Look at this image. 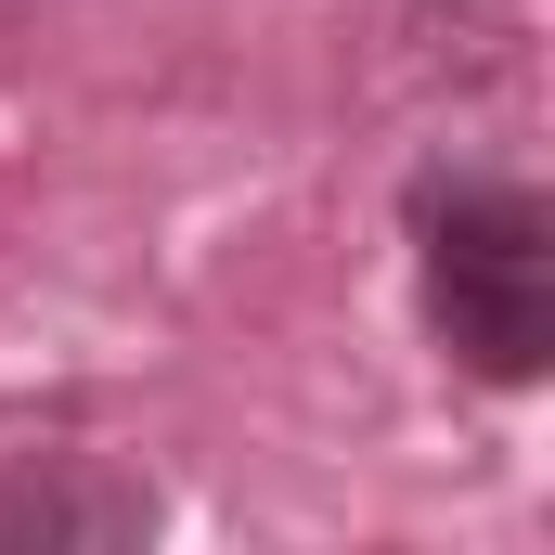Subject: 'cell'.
Returning a JSON list of instances; mask_svg holds the SVG:
<instances>
[{
    "mask_svg": "<svg viewBox=\"0 0 555 555\" xmlns=\"http://www.w3.org/2000/svg\"><path fill=\"white\" fill-rule=\"evenodd\" d=\"M426 323L452 336L465 375L530 388L555 362V220L517 181H452L426 194Z\"/></svg>",
    "mask_w": 555,
    "mask_h": 555,
    "instance_id": "6da1fadb",
    "label": "cell"
},
{
    "mask_svg": "<svg viewBox=\"0 0 555 555\" xmlns=\"http://www.w3.org/2000/svg\"><path fill=\"white\" fill-rule=\"evenodd\" d=\"M142 517V491H117V478H13L0 491V543H130Z\"/></svg>",
    "mask_w": 555,
    "mask_h": 555,
    "instance_id": "7a4b0ae2",
    "label": "cell"
}]
</instances>
